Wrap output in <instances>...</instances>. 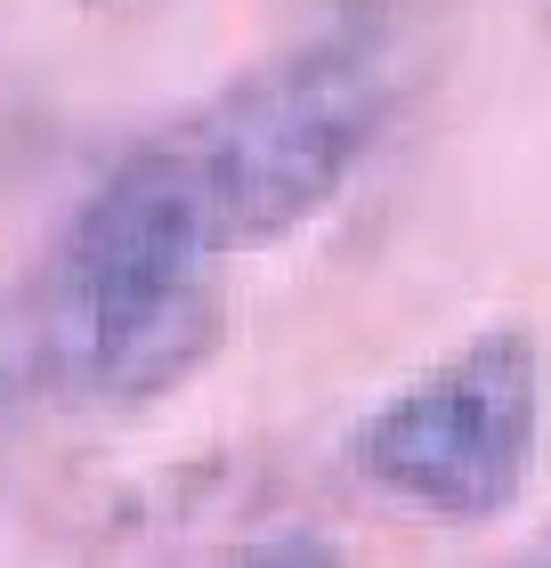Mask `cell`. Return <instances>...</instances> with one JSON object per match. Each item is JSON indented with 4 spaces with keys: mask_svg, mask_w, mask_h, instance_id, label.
<instances>
[{
    "mask_svg": "<svg viewBox=\"0 0 551 568\" xmlns=\"http://www.w3.org/2000/svg\"><path fill=\"white\" fill-rule=\"evenodd\" d=\"M227 252L146 139L73 203L33 284V366L73 406H154L227 333Z\"/></svg>",
    "mask_w": 551,
    "mask_h": 568,
    "instance_id": "obj_1",
    "label": "cell"
},
{
    "mask_svg": "<svg viewBox=\"0 0 551 568\" xmlns=\"http://www.w3.org/2000/svg\"><path fill=\"white\" fill-rule=\"evenodd\" d=\"M543 568H551V560H543Z\"/></svg>",
    "mask_w": 551,
    "mask_h": 568,
    "instance_id": "obj_5",
    "label": "cell"
},
{
    "mask_svg": "<svg viewBox=\"0 0 551 568\" xmlns=\"http://www.w3.org/2000/svg\"><path fill=\"white\" fill-rule=\"evenodd\" d=\"M398 98V49L374 24H340V33H308L284 58L235 73L203 106L163 122L146 146L163 154L178 195L235 261L317 220L381 146Z\"/></svg>",
    "mask_w": 551,
    "mask_h": 568,
    "instance_id": "obj_2",
    "label": "cell"
},
{
    "mask_svg": "<svg viewBox=\"0 0 551 568\" xmlns=\"http://www.w3.org/2000/svg\"><path fill=\"white\" fill-rule=\"evenodd\" d=\"M227 568H340V552L325 545V536H308V528H284V536H259V545H244Z\"/></svg>",
    "mask_w": 551,
    "mask_h": 568,
    "instance_id": "obj_4",
    "label": "cell"
},
{
    "mask_svg": "<svg viewBox=\"0 0 551 568\" xmlns=\"http://www.w3.org/2000/svg\"><path fill=\"white\" fill-rule=\"evenodd\" d=\"M543 349L528 333H470L357 423V471L430 520H503L535 471Z\"/></svg>",
    "mask_w": 551,
    "mask_h": 568,
    "instance_id": "obj_3",
    "label": "cell"
}]
</instances>
